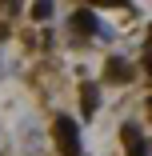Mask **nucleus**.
I'll use <instances>...</instances> for the list:
<instances>
[{"label":"nucleus","instance_id":"0eeeda50","mask_svg":"<svg viewBox=\"0 0 152 156\" xmlns=\"http://www.w3.org/2000/svg\"><path fill=\"white\" fill-rule=\"evenodd\" d=\"M148 48H152V28H148Z\"/></svg>","mask_w":152,"mask_h":156},{"label":"nucleus","instance_id":"39448f33","mask_svg":"<svg viewBox=\"0 0 152 156\" xmlns=\"http://www.w3.org/2000/svg\"><path fill=\"white\" fill-rule=\"evenodd\" d=\"M124 140H128V156H148L144 144H140V128L136 124H124Z\"/></svg>","mask_w":152,"mask_h":156},{"label":"nucleus","instance_id":"7ed1b4c3","mask_svg":"<svg viewBox=\"0 0 152 156\" xmlns=\"http://www.w3.org/2000/svg\"><path fill=\"white\" fill-rule=\"evenodd\" d=\"M80 108H84V116H92V112L100 108V92H96V84H84V88H80Z\"/></svg>","mask_w":152,"mask_h":156},{"label":"nucleus","instance_id":"f03ea898","mask_svg":"<svg viewBox=\"0 0 152 156\" xmlns=\"http://www.w3.org/2000/svg\"><path fill=\"white\" fill-rule=\"evenodd\" d=\"M72 28H76V32H96V12H88V8H76L72 12Z\"/></svg>","mask_w":152,"mask_h":156},{"label":"nucleus","instance_id":"20e7f679","mask_svg":"<svg viewBox=\"0 0 152 156\" xmlns=\"http://www.w3.org/2000/svg\"><path fill=\"white\" fill-rule=\"evenodd\" d=\"M104 76H108V80H124V84H128V80H132V64H124V60H116V56H112V60H108V68H104Z\"/></svg>","mask_w":152,"mask_h":156},{"label":"nucleus","instance_id":"f257e3e1","mask_svg":"<svg viewBox=\"0 0 152 156\" xmlns=\"http://www.w3.org/2000/svg\"><path fill=\"white\" fill-rule=\"evenodd\" d=\"M52 136H56V148L64 156H80V132H76L72 116H56L52 120Z\"/></svg>","mask_w":152,"mask_h":156},{"label":"nucleus","instance_id":"6e6552de","mask_svg":"<svg viewBox=\"0 0 152 156\" xmlns=\"http://www.w3.org/2000/svg\"><path fill=\"white\" fill-rule=\"evenodd\" d=\"M148 72H152V56H148Z\"/></svg>","mask_w":152,"mask_h":156},{"label":"nucleus","instance_id":"1a4fd4ad","mask_svg":"<svg viewBox=\"0 0 152 156\" xmlns=\"http://www.w3.org/2000/svg\"><path fill=\"white\" fill-rule=\"evenodd\" d=\"M148 112H152V100H148Z\"/></svg>","mask_w":152,"mask_h":156},{"label":"nucleus","instance_id":"423d86ee","mask_svg":"<svg viewBox=\"0 0 152 156\" xmlns=\"http://www.w3.org/2000/svg\"><path fill=\"white\" fill-rule=\"evenodd\" d=\"M32 16H36V20H48V16H52V4H44V0L32 4Z\"/></svg>","mask_w":152,"mask_h":156}]
</instances>
